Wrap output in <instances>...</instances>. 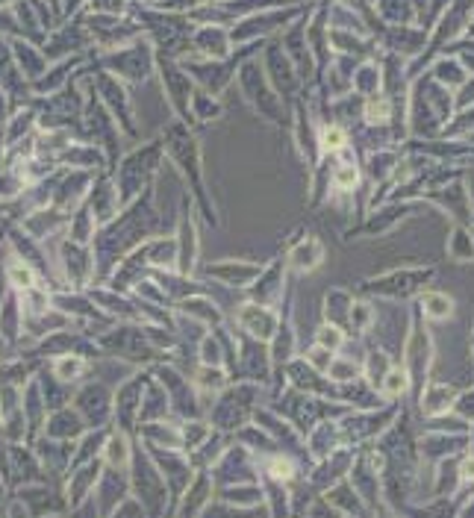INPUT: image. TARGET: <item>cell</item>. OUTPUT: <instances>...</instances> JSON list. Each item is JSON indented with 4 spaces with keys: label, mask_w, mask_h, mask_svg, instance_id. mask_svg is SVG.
<instances>
[{
    "label": "cell",
    "mask_w": 474,
    "mask_h": 518,
    "mask_svg": "<svg viewBox=\"0 0 474 518\" xmlns=\"http://www.w3.org/2000/svg\"><path fill=\"white\" fill-rule=\"evenodd\" d=\"M106 74L118 77L121 83H145L151 77V71L157 68V56L151 51L148 42H133L127 48H118V51H109L101 59Z\"/></svg>",
    "instance_id": "6da1fadb"
},
{
    "label": "cell",
    "mask_w": 474,
    "mask_h": 518,
    "mask_svg": "<svg viewBox=\"0 0 474 518\" xmlns=\"http://www.w3.org/2000/svg\"><path fill=\"white\" fill-rule=\"evenodd\" d=\"M159 162V145H151L145 151H136L130 154L121 165H118V174H115V189H118V198H121V207H127L130 201L139 198L142 186H148V177L157 171Z\"/></svg>",
    "instance_id": "7a4b0ae2"
},
{
    "label": "cell",
    "mask_w": 474,
    "mask_h": 518,
    "mask_svg": "<svg viewBox=\"0 0 474 518\" xmlns=\"http://www.w3.org/2000/svg\"><path fill=\"white\" fill-rule=\"evenodd\" d=\"M159 77H162V89H165V98L171 109L180 115V121H189V98H192V77L186 74L183 65H177L174 59H157Z\"/></svg>",
    "instance_id": "3957f363"
},
{
    "label": "cell",
    "mask_w": 474,
    "mask_h": 518,
    "mask_svg": "<svg viewBox=\"0 0 474 518\" xmlns=\"http://www.w3.org/2000/svg\"><path fill=\"white\" fill-rule=\"evenodd\" d=\"M189 56L198 59H227L233 53V42H230V30L224 24H204L195 27L192 42H189Z\"/></svg>",
    "instance_id": "277c9868"
},
{
    "label": "cell",
    "mask_w": 474,
    "mask_h": 518,
    "mask_svg": "<svg viewBox=\"0 0 474 518\" xmlns=\"http://www.w3.org/2000/svg\"><path fill=\"white\" fill-rule=\"evenodd\" d=\"M239 86H242L245 98L257 106L263 115H274V112H277V104H280V101H277L274 89H268L271 83H268V77L263 74L260 62H248V65L239 71Z\"/></svg>",
    "instance_id": "5b68a950"
},
{
    "label": "cell",
    "mask_w": 474,
    "mask_h": 518,
    "mask_svg": "<svg viewBox=\"0 0 474 518\" xmlns=\"http://www.w3.org/2000/svg\"><path fill=\"white\" fill-rule=\"evenodd\" d=\"M86 207L92 209V215H95L98 227L112 224V221H115V215L121 212V198H118L115 183H112V180H106V177L95 180V183H92V189H89Z\"/></svg>",
    "instance_id": "8992f818"
},
{
    "label": "cell",
    "mask_w": 474,
    "mask_h": 518,
    "mask_svg": "<svg viewBox=\"0 0 474 518\" xmlns=\"http://www.w3.org/2000/svg\"><path fill=\"white\" fill-rule=\"evenodd\" d=\"M236 321H239V327L242 330H248L254 339H271L274 336V330H280L277 327V312L271 310V307H265V304H245L242 310L236 312Z\"/></svg>",
    "instance_id": "52a82bcc"
},
{
    "label": "cell",
    "mask_w": 474,
    "mask_h": 518,
    "mask_svg": "<svg viewBox=\"0 0 474 518\" xmlns=\"http://www.w3.org/2000/svg\"><path fill=\"white\" fill-rule=\"evenodd\" d=\"M174 242H177V274L189 277L198 262V233H195L192 215L186 209L180 215V230H177Z\"/></svg>",
    "instance_id": "ba28073f"
},
{
    "label": "cell",
    "mask_w": 474,
    "mask_h": 518,
    "mask_svg": "<svg viewBox=\"0 0 474 518\" xmlns=\"http://www.w3.org/2000/svg\"><path fill=\"white\" fill-rule=\"evenodd\" d=\"M62 265H65V277L74 283V286H86V280L95 274V259H89V251H86V245H77V242H65L62 245V259H59Z\"/></svg>",
    "instance_id": "9c48e42d"
},
{
    "label": "cell",
    "mask_w": 474,
    "mask_h": 518,
    "mask_svg": "<svg viewBox=\"0 0 474 518\" xmlns=\"http://www.w3.org/2000/svg\"><path fill=\"white\" fill-rule=\"evenodd\" d=\"M260 271L263 268L254 265V262H236V259H224V262L207 265V277H215L224 286H251L254 277H260Z\"/></svg>",
    "instance_id": "30bf717a"
},
{
    "label": "cell",
    "mask_w": 474,
    "mask_h": 518,
    "mask_svg": "<svg viewBox=\"0 0 474 518\" xmlns=\"http://www.w3.org/2000/svg\"><path fill=\"white\" fill-rule=\"evenodd\" d=\"M12 56H15V65L21 68V77L27 83H36L39 77H45L48 59H45V53L36 51V45H30L27 39H15L12 42Z\"/></svg>",
    "instance_id": "8fae6325"
},
{
    "label": "cell",
    "mask_w": 474,
    "mask_h": 518,
    "mask_svg": "<svg viewBox=\"0 0 474 518\" xmlns=\"http://www.w3.org/2000/svg\"><path fill=\"white\" fill-rule=\"evenodd\" d=\"M3 274H6V283L15 289V292H27L33 286H39L36 280V268L30 262H24L21 257H9L3 265Z\"/></svg>",
    "instance_id": "7c38bea8"
},
{
    "label": "cell",
    "mask_w": 474,
    "mask_h": 518,
    "mask_svg": "<svg viewBox=\"0 0 474 518\" xmlns=\"http://www.w3.org/2000/svg\"><path fill=\"white\" fill-rule=\"evenodd\" d=\"M18 330H24V312L15 304V295H9L6 304L0 307V336L6 342H15Z\"/></svg>",
    "instance_id": "4fadbf2b"
},
{
    "label": "cell",
    "mask_w": 474,
    "mask_h": 518,
    "mask_svg": "<svg viewBox=\"0 0 474 518\" xmlns=\"http://www.w3.org/2000/svg\"><path fill=\"white\" fill-rule=\"evenodd\" d=\"M86 368L89 365H86V360L80 354H59L53 360V377L62 380V383H74V380H80L86 374Z\"/></svg>",
    "instance_id": "5bb4252c"
},
{
    "label": "cell",
    "mask_w": 474,
    "mask_h": 518,
    "mask_svg": "<svg viewBox=\"0 0 474 518\" xmlns=\"http://www.w3.org/2000/svg\"><path fill=\"white\" fill-rule=\"evenodd\" d=\"M221 115V104L215 101V95L204 92V89H195L192 98H189V118H198V121H212Z\"/></svg>",
    "instance_id": "9a60e30c"
},
{
    "label": "cell",
    "mask_w": 474,
    "mask_h": 518,
    "mask_svg": "<svg viewBox=\"0 0 474 518\" xmlns=\"http://www.w3.org/2000/svg\"><path fill=\"white\" fill-rule=\"evenodd\" d=\"M180 307H183V312H186L189 318H198V321H204L207 327H218V324H221V310H218L212 301H204V298H186Z\"/></svg>",
    "instance_id": "2e32d148"
},
{
    "label": "cell",
    "mask_w": 474,
    "mask_h": 518,
    "mask_svg": "<svg viewBox=\"0 0 474 518\" xmlns=\"http://www.w3.org/2000/svg\"><path fill=\"white\" fill-rule=\"evenodd\" d=\"M318 262H321V245H318L316 239H310L307 245H301V248L292 251V265L298 271H313Z\"/></svg>",
    "instance_id": "e0dca14e"
},
{
    "label": "cell",
    "mask_w": 474,
    "mask_h": 518,
    "mask_svg": "<svg viewBox=\"0 0 474 518\" xmlns=\"http://www.w3.org/2000/svg\"><path fill=\"white\" fill-rule=\"evenodd\" d=\"M201 360H204V365L221 368V363H224V354H221V342H218V336L207 333V336L201 339Z\"/></svg>",
    "instance_id": "ac0fdd59"
},
{
    "label": "cell",
    "mask_w": 474,
    "mask_h": 518,
    "mask_svg": "<svg viewBox=\"0 0 474 518\" xmlns=\"http://www.w3.org/2000/svg\"><path fill=\"white\" fill-rule=\"evenodd\" d=\"M345 142H348V133L339 124H330L321 130V148L324 151H339V148H345Z\"/></svg>",
    "instance_id": "d6986e66"
},
{
    "label": "cell",
    "mask_w": 474,
    "mask_h": 518,
    "mask_svg": "<svg viewBox=\"0 0 474 518\" xmlns=\"http://www.w3.org/2000/svg\"><path fill=\"white\" fill-rule=\"evenodd\" d=\"M389 109H392V104H389V98H371L369 104H366V118H369L371 124H383L386 118H389Z\"/></svg>",
    "instance_id": "ffe728a7"
},
{
    "label": "cell",
    "mask_w": 474,
    "mask_h": 518,
    "mask_svg": "<svg viewBox=\"0 0 474 518\" xmlns=\"http://www.w3.org/2000/svg\"><path fill=\"white\" fill-rule=\"evenodd\" d=\"M106 457H109V463H127V457H130L127 442H124L121 436H115V439L109 442V448H106Z\"/></svg>",
    "instance_id": "44dd1931"
},
{
    "label": "cell",
    "mask_w": 474,
    "mask_h": 518,
    "mask_svg": "<svg viewBox=\"0 0 474 518\" xmlns=\"http://www.w3.org/2000/svg\"><path fill=\"white\" fill-rule=\"evenodd\" d=\"M354 183H357V168H354V165H345V168L336 171V186H339V189H348V186H354Z\"/></svg>",
    "instance_id": "7402d4cb"
},
{
    "label": "cell",
    "mask_w": 474,
    "mask_h": 518,
    "mask_svg": "<svg viewBox=\"0 0 474 518\" xmlns=\"http://www.w3.org/2000/svg\"><path fill=\"white\" fill-rule=\"evenodd\" d=\"M318 342H321V345H339V342H342V336H339V330H336V327H321Z\"/></svg>",
    "instance_id": "603a6c76"
},
{
    "label": "cell",
    "mask_w": 474,
    "mask_h": 518,
    "mask_svg": "<svg viewBox=\"0 0 474 518\" xmlns=\"http://www.w3.org/2000/svg\"><path fill=\"white\" fill-rule=\"evenodd\" d=\"M307 357H310V360H313L316 365H330V354H327L324 348H313V351H310Z\"/></svg>",
    "instance_id": "cb8c5ba5"
},
{
    "label": "cell",
    "mask_w": 474,
    "mask_h": 518,
    "mask_svg": "<svg viewBox=\"0 0 474 518\" xmlns=\"http://www.w3.org/2000/svg\"><path fill=\"white\" fill-rule=\"evenodd\" d=\"M83 3H86V0H65V3H62V12H65V15H74Z\"/></svg>",
    "instance_id": "d4e9b609"
},
{
    "label": "cell",
    "mask_w": 474,
    "mask_h": 518,
    "mask_svg": "<svg viewBox=\"0 0 474 518\" xmlns=\"http://www.w3.org/2000/svg\"><path fill=\"white\" fill-rule=\"evenodd\" d=\"M6 106H9V98L0 92V130H3V124H6Z\"/></svg>",
    "instance_id": "484cf974"
},
{
    "label": "cell",
    "mask_w": 474,
    "mask_h": 518,
    "mask_svg": "<svg viewBox=\"0 0 474 518\" xmlns=\"http://www.w3.org/2000/svg\"><path fill=\"white\" fill-rule=\"evenodd\" d=\"M0 3H9V0H0Z\"/></svg>",
    "instance_id": "4316f807"
}]
</instances>
